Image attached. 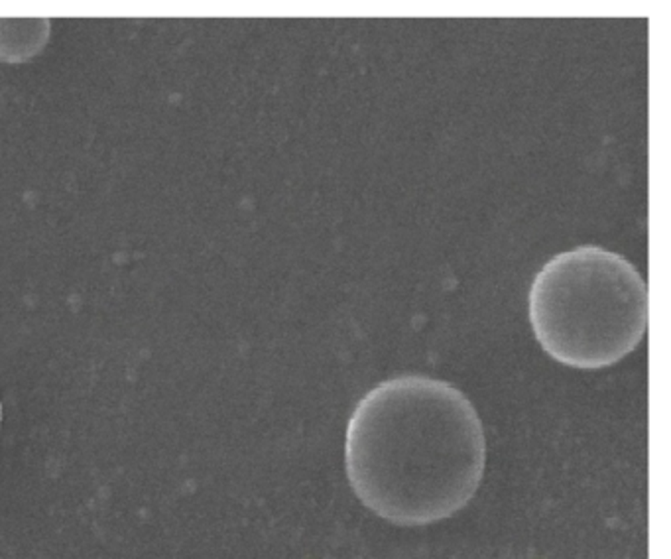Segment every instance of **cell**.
Wrapping results in <instances>:
<instances>
[{
	"label": "cell",
	"mask_w": 671,
	"mask_h": 559,
	"mask_svg": "<svg viewBox=\"0 0 671 559\" xmlns=\"http://www.w3.org/2000/svg\"><path fill=\"white\" fill-rule=\"evenodd\" d=\"M529 323L551 359L579 371L622 361L646 337L648 284L634 264L583 244L541 266L528 296Z\"/></svg>",
	"instance_id": "7a4b0ae2"
},
{
	"label": "cell",
	"mask_w": 671,
	"mask_h": 559,
	"mask_svg": "<svg viewBox=\"0 0 671 559\" xmlns=\"http://www.w3.org/2000/svg\"><path fill=\"white\" fill-rule=\"evenodd\" d=\"M0 419H2V406H0Z\"/></svg>",
	"instance_id": "3957f363"
},
{
	"label": "cell",
	"mask_w": 671,
	"mask_h": 559,
	"mask_svg": "<svg viewBox=\"0 0 671 559\" xmlns=\"http://www.w3.org/2000/svg\"><path fill=\"white\" fill-rule=\"evenodd\" d=\"M486 435L473 402L421 374L384 380L347 424L345 471L370 512L416 528L451 518L483 483Z\"/></svg>",
	"instance_id": "6da1fadb"
}]
</instances>
